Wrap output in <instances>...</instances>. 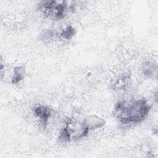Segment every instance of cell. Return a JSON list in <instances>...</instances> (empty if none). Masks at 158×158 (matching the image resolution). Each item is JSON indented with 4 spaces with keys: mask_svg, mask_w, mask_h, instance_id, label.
Returning a JSON list of instances; mask_svg holds the SVG:
<instances>
[{
    "mask_svg": "<svg viewBox=\"0 0 158 158\" xmlns=\"http://www.w3.org/2000/svg\"><path fill=\"white\" fill-rule=\"evenodd\" d=\"M150 110V106L143 98L121 100L115 104L114 114L121 125L134 126L141 122Z\"/></svg>",
    "mask_w": 158,
    "mask_h": 158,
    "instance_id": "1",
    "label": "cell"
},
{
    "mask_svg": "<svg viewBox=\"0 0 158 158\" xmlns=\"http://www.w3.org/2000/svg\"><path fill=\"white\" fill-rule=\"evenodd\" d=\"M105 121L96 115H88L82 120L69 119L58 138L60 142L64 143L78 140L86 137L91 130L102 127Z\"/></svg>",
    "mask_w": 158,
    "mask_h": 158,
    "instance_id": "2",
    "label": "cell"
},
{
    "mask_svg": "<svg viewBox=\"0 0 158 158\" xmlns=\"http://www.w3.org/2000/svg\"><path fill=\"white\" fill-rule=\"evenodd\" d=\"M34 114L40 119V122L45 128L48 123L49 120L51 117V109L44 106H38L33 109Z\"/></svg>",
    "mask_w": 158,
    "mask_h": 158,
    "instance_id": "3",
    "label": "cell"
},
{
    "mask_svg": "<svg viewBox=\"0 0 158 158\" xmlns=\"http://www.w3.org/2000/svg\"><path fill=\"white\" fill-rule=\"evenodd\" d=\"M25 70L23 66H17L14 68L12 75L11 77V82L16 84L20 82L25 78Z\"/></svg>",
    "mask_w": 158,
    "mask_h": 158,
    "instance_id": "4",
    "label": "cell"
},
{
    "mask_svg": "<svg viewBox=\"0 0 158 158\" xmlns=\"http://www.w3.org/2000/svg\"><path fill=\"white\" fill-rule=\"evenodd\" d=\"M130 80V77L128 73H124L116 78L113 85L115 87L118 88H123L129 83Z\"/></svg>",
    "mask_w": 158,
    "mask_h": 158,
    "instance_id": "5",
    "label": "cell"
},
{
    "mask_svg": "<svg viewBox=\"0 0 158 158\" xmlns=\"http://www.w3.org/2000/svg\"><path fill=\"white\" fill-rule=\"evenodd\" d=\"M143 72L145 75L148 77H152L154 75H156L157 68L156 65H154V64L150 62H146L143 64Z\"/></svg>",
    "mask_w": 158,
    "mask_h": 158,
    "instance_id": "6",
    "label": "cell"
},
{
    "mask_svg": "<svg viewBox=\"0 0 158 158\" xmlns=\"http://www.w3.org/2000/svg\"><path fill=\"white\" fill-rule=\"evenodd\" d=\"M75 34V29L72 26H69L60 33V36L65 39H70Z\"/></svg>",
    "mask_w": 158,
    "mask_h": 158,
    "instance_id": "7",
    "label": "cell"
},
{
    "mask_svg": "<svg viewBox=\"0 0 158 158\" xmlns=\"http://www.w3.org/2000/svg\"><path fill=\"white\" fill-rule=\"evenodd\" d=\"M54 32L51 30H46L44 35H43V38L44 40H49V39H51L52 38V36L54 35Z\"/></svg>",
    "mask_w": 158,
    "mask_h": 158,
    "instance_id": "8",
    "label": "cell"
}]
</instances>
